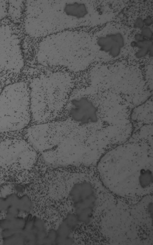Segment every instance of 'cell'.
<instances>
[{"label": "cell", "mask_w": 153, "mask_h": 245, "mask_svg": "<svg viewBox=\"0 0 153 245\" xmlns=\"http://www.w3.org/2000/svg\"><path fill=\"white\" fill-rule=\"evenodd\" d=\"M134 38L136 41H140L145 39L141 34H135L134 36Z\"/></svg>", "instance_id": "obj_14"}, {"label": "cell", "mask_w": 153, "mask_h": 245, "mask_svg": "<svg viewBox=\"0 0 153 245\" xmlns=\"http://www.w3.org/2000/svg\"><path fill=\"white\" fill-rule=\"evenodd\" d=\"M78 126L73 121L45 123L33 125L27 130V141L36 151L42 154L58 147Z\"/></svg>", "instance_id": "obj_5"}, {"label": "cell", "mask_w": 153, "mask_h": 245, "mask_svg": "<svg viewBox=\"0 0 153 245\" xmlns=\"http://www.w3.org/2000/svg\"><path fill=\"white\" fill-rule=\"evenodd\" d=\"M98 109L93 102L86 97L71 101L68 115L71 121L81 125L88 126L99 121Z\"/></svg>", "instance_id": "obj_8"}, {"label": "cell", "mask_w": 153, "mask_h": 245, "mask_svg": "<svg viewBox=\"0 0 153 245\" xmlns=\"http://www.w3.org/2000/svg\"><path fill=\"white\" fill-rule=\"evenodd\" d=\"M29 87L23 81L10 83L0 93V132L21 130L29 124L31 114Z\"/></svg>", "instance_id": "obj_2"}, {"label": "cell", "mask_w": 153, "mask_h": 245, "mask_svg": "<svg viewBox=\"0 0 153 245\" xmlns=\"http://www.w3.org/2000/svg\"><path fill=\"white\" fill-rule=\"evenodd\" d=\"M69 197L78 221L85 225L88 224L93 218L97 202L93 185L85 180L76 182L73 186Z\"/></svg>", "instance_id": "obj_7"}, {"label": "cell", "mask_w": 153, "mask_h": 245, "mask_svg": "<svg viewBox=\"0 0 153 245\" xmlns=\"http://www.w3.org/2000/svg\"><path fill=\"white\" fill-rule=\"evenodd\" d=\"M37 154L27 141L7 139L0 142V167L15 171L29 170L36 162Z\"/></svg>", "instance_id": "obj_6"}, {"label": "cell", "mask_w": 153, "mask_h": 245, "mask_svg": "<svg viewBox=\"0 0 153 245\" xmlns=\"http://www.w3.org/2000/svg\"><path fill=\"white\" fill-rule=\"evenodd\" d=\"M141 34L146 39L152 40L153 37V32L151 29L148 27L142 29Z\"/></svg>", "instance_id": "obj_11"}, {"label": "cell", "mask_w": 153, "mask_h": 245, "mask_svg": "<svg viewBox=\"0 0 153 245\" xmlns=\"http://www.w3.org/2000/svg\"><path fill=\"white\" fill-rule=\"evenodd\" d=\"M45 1L46 3L42 1L38 3V12L35 15L38 21L42 20L40 23H44L42 29L47 28L44 35L61 31L62 18V30L78 27L89 13L86 4L82 1Z\"/></svg>", "instance_id": "obj_3"}, {"label": "cell", "mask_w": 153, "mask_h": 245, "mask_svg": "<svg viewBox=\"0 0 153 245\" xmlns=\"http://www.w3.org/2000/svg\"><path fill=\"white\" fill-rule=\"evenodd\" d=\"M0 245H3V240L1 235V230L0 228Z\"/></svg>", "instance_id": "obj_15"}, {"label": "cell", "mask_w": 153, "mask_h": 245, "mask_svg": "<svg viewBox=\"0 0 153 245\" xmlns=\"http://www.w3.org/2000/svg\"><path fill=\"white\" fill-rule=\"evenodd\" d=\"M143 20L139 17L136 20L134 25V27L136 28L143 29L144 26Z\"/></svg>", "instance_id": "obj_12"}, {"label": "cell", "mask_w": 153, "mask_h": 245, "mask_svg": "<svg viewBox=\"0 0 153 245\" xmlns=\"http://www.w3.org/2000/svg\"><path fill=\"white\" fill-rule=\"evenodd\" d=\"M136 42L135 47H138L139 48L138 50L135 54L136 58H142L148 54L151 56H153V45L152 40L145 39Z\"/></svg>", "instance_id": "obj_10"}, {"label": "cell", "mask_w": 153, "mask_h": 245, "mask_svg": "<svg viewBox=\"0 0 153 245\" xmlns=\"http://www.w3.org/2000/svg\"><path fill=\"white\" fill-rule=\"evenodd\" d=\"M67 75L54 73L35 78L30 85L31 117L38 123L54 119L65 105L71 88Z\"/></svg>", "instance_id": "obj_1"}, {"label": "cell", "mask_w": 153, "mask_h": 245, "mask_svg": "<svg viewBox=\"0 0 153 245\" xmlns=\"http://www.w3.org/2000/svg\"><path fill=\"white\" fill-rule=\"evenodd\" d=\"M92 154L91 143L85 127L79 125L62 143L42 154L49 164L56 166L86 165Z\"/></svg>", "instance_id": "obj_4"}, {"label": "cell", "mask_w": 153, "mask_h": 245, "mask_svg": "<svg viewBox=\"0 0 153 245\" xmlns=\"http://www.w3.org/2000/svg\"><path fill=\"white\" fill-rule=\"evenodd\" d=\"M144 25L147 27L150 26L152 23V18L149 16L147 17L146 18L143 20Z\"/></svg>", "instance_id": "obj_13"}, {"label": "cell", "mask_w": 153, "mask_h": 245, "mask_svg": "<svg viewBox=\"0 0 153 245\" xmlns=\"http://www.w3.org/2000/svg\"><path fill=\"white\" fill-rule=\"evenodd\" d=\"M97 44L101 50L116 57L120 55L121 49L124 46L125 40L123 34L117 32L99 37Z\"/></svg>", "instance_id": "obj_9"}]
</instances>
